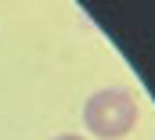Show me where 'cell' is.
Here are the masks:
<instances>
[{
    "instance_id": "7a4b0ae2",
    "label": "cell",
    "mask_w": 155,
    "mask_h": 140,
    "mask_svg": "<svg viewBox=\"0 0 155 140\" xmlns=\"http://www.w3.org/2000/svg\"><path fill=\"white\" fill-rule=\"evenodd\" d=\"M54 140H83V137H76V133H61V137H54Z\"/></svg>"
},
{
    "instance_id": "6da1fadb",
    "label": "cell",
    "mask_w": 155,
    "mask_h": 140,
    "mask_svg": "<svg viewBox=\"0 0 155 140\" xmlns=\"http://www.w3.org/2000/svg\"><path fill=\"white\" fill-rule=\"evenodd\" d=\"M137 122V101L119 90V86H108V90H97L94 97H87L83 104V126L101 140H119L126 137Z\"/></svg>"
}]
</instances>
